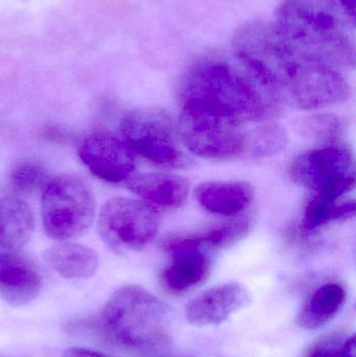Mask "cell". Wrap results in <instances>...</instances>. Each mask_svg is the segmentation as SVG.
I'll use <instances>...</instances> for the list:
<instances>
[{
	"mask_svg": "<svg viewBox=\"0 0 356 357\" xmlns=\"http://www.w3.org/2000/svg\"><path fill=\"white\" fill-rule=\"evenodd\" d=\"M62 357H111L102 352L94 350L85 349V348L72 347L65 350Z\"/></svg>",
	"mask_w": 356,
	"mask_h": 357,
	"instance_id": "d4e9b609",
	"label": "cell"
},
{
	"mask_svg": "<svg viewBox=\"0 0 356 357\" xmlns=\"http://www.w3.org/2000/svg\"><path fill=\"white\" fill-rule=\"evenodd\" d=\"M274 24L307 58L339 73L355 69V27L315 2L284 0Z\"/></svg>",
	"mask_w": 356,
	"mask_h": 357,
	"instance_id": "277c9868",
	"label": "cell"
},
{
	"mask_svg": "<svg viewBox=\"0 0 356 357\" xmlns=\"http://www.w3.org/2000/svg\"><path fill=\"white\" fill-rule=\"evenodd\" d=\"M344 343L342 337L330 335L318 343L307 357H341Z\"/></svg>",
	"mask_w": 356,
	"mask_h": 357,
	"instance_id": "603a6c76",
	"label": "cell"
},
{
	"mask_svg": "<svg viewBox=\"0 0 356 357\" xmlns=\"http://www.w3.org/2000/svg\"><path fill=\"white\" fill-rule=\"evenodd\" d=\"M127 185L132 192L153 205L178 208L186 201L189 182L173 174L148 173L132 175Z\"/></svg>",
	"mask_w": 356,
	"mask_h": 357,
	"instance_id": "9a60e30c",
	"label": "cell"
},
{
	"mask_svg": "<svg viewBox=\"0 0 356 357\" xmlns=\"http://www.w3.org/2000/svg\"><path fill=\"white\" fill-rule=\"evenodd\" d=\"M100 335L134 357H167L173 347L167 306L137 285L113 294L98 319Z\"/></svg>",
	"mask_w": 356,
	"mask_h": 357,
	"instance_id": "3957f363",
	"label": "cell"
},
{
	"mask_svg": "<svg viewBox=\"0 0 356 357\" xmlns=\"http://www.w3.org/2000/svg\"><path fill=\"white\" fill-rule=\"evenodd\" d=\"M252 228V218L242 216L201 232L169 239L165 243V250L169 252L180 248H192L210 253L235 245L249 235Z\"/></svg>",
	"mask_w": 356,
	"mask_h": 357,
	"instance_id": "2e32d148",
	"label": "cell"
},
{
	"mask_svg": "<svg viewBox=\"0 0 356 357\" xmlns=\"http://www.w3.org/2000/svg\"><path fill=\"white\" fill-rule=\"evenodd\" d=\"M254 188L246 181H208L196 187V201L211 213L234 216L254 199Z\"/></svg>",
	"mask_w": 356,
	"mask_h": 357,
	"instance_id": "5bb4252c",
	"label": "cell"
},
{
	"mask_svg": "<svg viewBox=\"0 0 356 357\" xmlns=\"http://www.w3.org/2000/svg\"><path fill=\"white\" fill-rule=\"evenodd\" d=\"M341 357H355V337L345 341L342 347V356Z\"/></svg>",
	"mask_w": 356,
	"mask_h": 357,
	"instance_id": "484cf974",
	"label": "cell"
},
{
	"mask_svg": "<svg viewBox=\"0 0 356 357\" xmlns=\"http://www.w3.org/2000/svg\"><path fill=\"white\" fill-rule=\"evenodd\" d=\"M346 300L344 287L327 283L318 289L307 300L299 314L298 323L305 329L319 328L330 322L342 310Z\"/></svg>",
	"mask_w": 356,
	"mask_h": 357,
	"instance_id": "d6986e66",
	"label": "cell"
},
{
	"mask_svg": "<svg viewBox=\"0 0 356 357\" xmlns=\"http://www.w3.org/2000/svg\"><path fill=\"white\" fill-rule=\"evenodd\" d=\"M41 289L40 273L20 252L0 255V297L6 303L14 307L26 305Z\"/></svg>",
	"mask_w": 356,
	"mask_h": 357,
	"instance_id": "7c38bea8",
	"label": "cell"
},
{
	"mask_svg": "<svg viewBox=\"0 0 356 357\" xmlns=\"http://www.w3.org/2000/svg\"><path fill=\"white\" fill-rule=\"evenodd\" d=\"M98 229L102 241L114 251H140L158 233V212L146 202L114 197L102 206Z\"/></svg>",
	"mask_w": 356,
	"mask_h": 357,
	"instance_id": "ba28073f",
	"label": "cell"
},
{
	"mask_svg": "<svg viewBox=\"0 0 356 357\" xmlns=\"http://www.w3.org/2000/svg\"><path fill=\"white\" fill-rule=\"evenodd\" d=\"M290 174L296 184L309 188L314 195L334 199H340L355 185L353 156L343 144L303 153L293 161Z\"/></svg>",
	"mask_w": 356,
	"mask_h": 357,
	"instance_id": "52a82bcc",
	"label": "cell"
},
{
	"mask_svg": "<svg viewBox=\"0 0 356 357\" xmlns=\"http://www.w3.org/2000/svg\"><path fill=\"white\" fill-rule=\"evenodd\" d=\"M180 134L198 156L212 160L272 156L286 144L284 130L273 121L238 123L181 110Z\"/></svg>",
	"mask_w": 356,
	"mask_h": 357,
	"instance_id": "5b68a950",
	"label": "cell"
},
{
	"mask_svg": "<svg viewBox=\"0 0 356 357\" xmlns=\"http://www.w3.org/2000/svg\"><path fill=\"white\" fill-rule=\"evenodd\" d=\"M234 52L278 105L319 109L350 98L342 73L307 58L291 45L274 23L254 21L235 33Z\"/></svg>",
	"mask_w": 356,
	"mask_h": 357,
	"instance_id": "6da1fadb",
	"label": "cell"
},
{
	"mask_svg": "<svg viewBox=\"0 0 356 357\" xmlns=\"http://www.w3.org/2000/svg\"><path fill=\"white\" fill-rule=\"evenodd\" d=\"M49 181L47 169L36 159H21L10 169V185L19 195L36 193L45 188Z\"/></svg>",
	"mask_w": 356,
	"mask_h": 357,
	"instance_id": "44dd1931",
	"label": "cell"
},
{
	"mask_svg": "<svg viewBox=\"0 0 356 357\" xmlns=\"http://www.w3.org/2000/svg\"><path fill=\"white\" fill-rule=\"evenodd\" d=\"M123 139L134 152L162 167H177L184 155L169 115L157 108L130 111L121 123Z\"/></svg>",
	"mask_w": 356,
	"mask_h": 357,
	"instance_id": "9c48e42d",
	"label": "cell"
},
{
	"mask_svg": "<svg viewBox=\"0 0 356 357\" xmlns=\"http://www.w3.org/2000/svg\"><path fill=\"white\" fill-rule=\"evenodd\" d=\"M179 100L181 110L238 123L273 121L281 107L242 63L221 59L194 65L182 79Z\"/></svg>",
	"mask_w": 356,
	"mask_h": 357,
	"instance_id": "7a4b0ae2",
	"label": "cell"
},
{
	"mask_svg": "<svg viewBox=\"0 0 356 357\" xmlns=\"http://www.w3.org/2000/svg\"><path fill=\"white\" fill-rule=\"evenodd\" d=\"M355 27V0H311Z\"/></svg>",
	"mask_w": 356,
	"mask_h": 357,
	"instance_id": "7402d4cb",
	"label": "cell"
},
{
	"mask_svg": "<svg viewBox=\"0 0 356 357\" xmlns=\"http://www.w3.org/2000/svg\"><path fill=\"white\" fill-rule=\"evenodd\" d=\"M169 253L173 262L161 275V283L167 293L183 295L208 279L212 268L210 253L192 248H180Z\"/></svg>",
	"mask_w": 356,
	"mask_h": 357,
	"instance_id": "4fadbf2b",
	"label": "cell"
},
{
	"mask_svg": "<svg viewBox=\"0 0 356 357\" xmlns=\"http://www.w3.org/2000/svg\"><path fill=\"white\" fill-rule=\"evenodd\" d=\"M250 295L242 285L235 282L212 287L189 302L185 308L188 322L196 326L217 325L244 308Z\"/></svg>",
	"mask_w": 356,
	"mask_h": 357,
	"instance_id": "8fae6325",
	"label": "cell"
},
{
	"mask_svg": "<svg viewBox=\"0 0 356 357\" xmlns=\"http://www.w3.org/2000/svg\"><path fill=\"white\" fill-rule=\"evenodd\" d=\"M355 199L340 202V199L311 193L303 214V230L313 232L334 220L353 218L355 214Z\"/></svg>",
	"mask_w": 356,
	"mask_h": 357,
	"instance_id": "ffe728a7",
	"label": "cell"
},
{
	"mask_svg": "<svg viewBox=\"0 0 356 357\" xmlns=\"http://www.w3.org/2000/svg\"><path fill=\"white\" fill-rule=\"evenodd\" d=\"M79 156L95 177L109 183L127 181L136 167L131 146L111 132H93L83 138L79 144Z\"/></svg>",
	"mask_w": 356,
	"mask_h": 357,
	"instance_id": "30bf717a",
	"label": "cell"
},
{
	"mask_svg": "<svg viewBox=\"0 0 356 357\" xmlns=\"http://www.w3.org/2000/svg\"><path fill=\"white\" fill-rule=\"evenodd\" d=\"M45 259L54 272L70 280H83L98 270V256L94 250L75 243L62 241L46 251Z\"/></svg>",
	"mask_w": 356,
	"mask_h": 357,
	"instance_id": "ac0fdd59",
	"label": "cell"
},
{
	"mask_svg": "<svg viewBox=\"0 0 356 357\" xmlns=\"http://www.w3.org/2000/svg\"><path fill=\"white\" fill-rule=\"evenodd\" d=\"M35 227L33 211L22 199H0V255L19 253L31 238Z\"/></svg>",
	"mask_w": 356,
	"mask_h": 357,
	"instance_id": "e0dca14e",
	"label": "cell"
},
{
	"mask_svg": "<svg viewBox=\"0 0 356 357\" xmlns=\"http://www.w3.org/2000/svg\"><path fill=\"white\" fill-rule=\"evenodd\" d=\"M95 215V199L89 187L73 176L50 180L42 197V220L46 234L67 241L83 235Z\"/></svg>",
	"mask_w": 356,
	"mask_h": 357,
	"instance_id": "8992f818",
	"label": "cell"
},
{
	"mask_svg": "<svg viewBox=\"0 0 356 357\" xmlns=\"http://www.w3.org/2000/svg\"><path fill=\"white\" fill-rule=\"evenodd\" d=\"M44 136L50 142H58V144H64L72 139L73 135L68 130L62 129L60 127H49L44 130Z\"/></svg>",
	"mask_w": 356,
	"mask_h": 357,
	"instance_id": "cb8c5ba5",
	"label": "cell"
}]
</instances>
